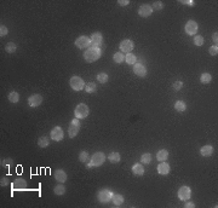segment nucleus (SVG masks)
Returning a JSON list of instances; mask_svg holds the SVG:
<instances>
[{"mask_svg": "<svg viewBox=\"0 0 218 208\" xmlns=\"http://www.w3.org/2000/svg\"><path fill=\"white\" fill-rule=\"evenodd\" d=\"M5 50H6V52H9V53H14L17 50V45L15 43H7V44L5 45Z\"/></svg>", "mask_w": 218, "mask_h": 208, "instance_id": "32", "label": "nucleus"}, {"mask_svg": "<svg viewBox=\"0 0 218 208\" xmlns=\"http://www.w3.org/2000/svg\"><path fill=\"white\" fill-rule=\"evenodd\" d=\"M120 51L122 52V53H131V51L134 50V44L132 40H130V39H125V40H122L121 43H120Z\"/></svg>", "mask_w": 218, "mask_h": 208, "instance_id": "7", "label": "nucleus"}, {"mask_svg": "<svg viewBox=\"0 0 218 208\" xmlns=\"http://www.w3.org/2000/svg\"><path fill=\"white\" fill-rule=\"evenodd\" d=\"M184 207L185 208H194V207H195V205H194L193 202H185Z\"/></svg>", "mask_w": 218, "mask_h": 208, "instance_id": "44", "label": "nucleus"}, {"mask_svg": "<svg viewBox=\"0 0 218 208\" xmlns=\"http://www.w3.org/2000/svg\"><path fill=\"white\" fill-rule=\"evenodd\" d=\"M7 33H9L7 28H6L5 26H2V24H1V26H0V36H2V38H4V36H6V35H7Z\"/></svg>", "mask_w": 218, "mask_h": 208, "instance_id": "39", "label": "nucleus"}, {"mask_svg": "<svg viewBox=\"0 0 218 208\" xmlns=\"http://www.w3.org/2000/svg\"><path fill=\"white\" fill-rule=\"evenodd\" d=\"M102 52H101V48L100 47H88L85 50L84 52V58L86 62L88 63H93L96 61L100 59L101 57Z\"/></svg>", "mask_w": 218, "mask_h": 208, "instance_id": "1", "label": "nucleus"}, {"mask_svg": "<svg viewBox=\"0 0 218 208\" xmlns=\"http://www.w3.org/2000/svg\"><path fill=\"white\" fill-rule=\"evenodd\" d=\"M7 98H9V100H10L11 103H17V102L19 100V95L17 93L16 91H12V92L9 93Z\"/></svg>", "mask_w": 218, "mask_h": 208, "instance_id": "30", "label": "nucleus"}, {"mask_svg": "<svg viewBox=\"0 0 218 208\" xmlns=\"http://www.w3.org/2000/svg\"><path fill=\"white\" fill-rule=\"evenodd\" d=\"M90 40H91V47H100V45L103 41V36L100 32H95L91 34Z\"/></svg>", "mask_w": 218, "mask_h": 208, "instance_id": "11", "label": "nucleus"}, {"mask_svg": "<svg viewBox=\"0 0 218 208\" xmlns=\"http://www.w3.org/2000/svg\"><path fill=\"white\" fill-rule=\"evenodd\" d=\"M134 73L139 78H144L147 75V68L144 67V64L136 63L134 64Z\"/></svg>", "mask_w": 218, "mask_h": 208, "instance_id": "14", "label": "nucleus"}, {"mask_svg": "<svg viewBox=\"0 0 218 208\" xmlns=\"http://www.w3.org/2000/svg\"><path fill=\"white\" fill-rule=\"evenodd\" d=\"M212 40H213L215 45H217V43H218V33H217V32L212 34Z\"/></svg>", "mask_w": 218, "mask_h": 208, "instance_id": "43", "label": "nucleus"}, {"mask_svg": "<svg viewBox=\"0 0 218 208\" xmlns=\"http://www.w3.org/2000/svg\"><path fill=\"white\" fill-rule=\"evenodd\" d=\"M104 161H105V155L102 151L95 153L91 157V163L93 165V167H100L104 163Z\"/></svg>", "mask_w": 218, "mask_h": 208, "instance_id": "5", "label": "nucleus"}, {"mask_svg": "<svg viewBox=\"0 0 218 208\" xmlns=\"http://www.w3.org/2000/svg\"><path fill=\"white\" fill-rule=\"evenodd\" d=\"M90 45H91V40L88 36L81 35L75 40V46L78 48H87Z\"/></svg>", "mask_w": 218, "mask_h": 208, "instance_id": "10", "label": "nucleus"}, {"mask_svg": "<svg viewBox=\"0 0 218 208\" xmlns=\"http://www.w3.org/2000/svg\"><path fill=\"white\" fill-rule=\"evenodd\" d=\"M170 166H168V163H166L165 161L164 162H160L159 165H158V173L159 174H161V176H166L170 173Z\"/></svg>", "mask_w": 218, "mask_h": 208, "instance_id": "17", "label": "nucleus"}, {"mask_svg": "<svg viewBox=\"0 0 218 208\" xmlns=\"http://www.w3.org/2000/svg\"><path fill=\"white\" fill-rule=\"evenodd\" d=\"M112 196H113V192L110 191L109 189H102L98 191L97 194V198L98 201L102 202V203H105V202H109L112 200Z\"/></svg>", "mask_w": 218, "mask_h": 208, "instance_id": "6", "label": "nucleus"}, {"mask_svg": "<svg viewBox=\"0 0 218 208\" xmlns=\"http://www.w3.org/2000/svg\"><path fill=\"white\" fill-rule=\"evenodd\" d=\"M191 196V190L189 186H182L178 190V198L181 201H188Z\"/></svg>", "mask_w": 218, "mask_h": 208, "instance_id": "12", "label": "nucleus"}, {"mask_svg": "<svg viewBox=\"0 0 218 208\" xmlns=\"http://www.w3.org/2000/svg\"><path fill=\"white\" fill-rule=\"evenodd\" d=\"M182 87H183V82L182 81H176L173 84V90H176V91H179Z\"/></svg>", "mask_w": 218, "mask_h": 208, "instance_id": "40", "label": "nucleus"}, {"mask_svg": "<svg viewBox=\"0 0 218 208\" xmlns=\"http://www.w3.org/2000/svg\"><path fill=\"white\" fill-rule=\"evenodd\" d=\"M184 29H185V33H187L188 35H196V32H198V29H199V26H198V23H196L195 21L190 19V21L187 22Z\"/></svg>", "mask_w": 218, "mask_h": 208, "instance_id": "9", "label": "nucleus"}, {"mask_svg": "<svg viewBox=\"0 0 218 208\" xmlns=\"http://www.w3.org/2000/svg\"><path fill=\"white\" fill-rule=\"evenodd\" d=\"M96 90H97V85H96L95 82H88V84L85 86V91H86L87 93H93V92H96Z\"/></svg>", "mask_w": 218, "mask_h": 208, "instance_id": "29", "label": "nucleus"}, {"mask_svg": "<svg viewBox=\"0 0 218 208\" xmlns=\"http://www.w3.org/2000/svg\"><path fill=\"white\" fill-rule=\"evenodd\" d=\"M113 61L117 64L122 63V62L125 61V55H124L122 52H115L114 56H113Z\"/></svg>", "mask_w": 218, "mask_h": 208, "instance_id": "26", "label": "nucleus"}, {"mask_svg": "<svg viewBox=\"0 0 218 208\" xmlns=\"http://www.w3.org/2000/svg\"><path fill=\"white\" fill-rule=\"evenodd\" d=\"M151 14H153V9H151L150 5H148V4H143L138 9V15L141 17H149Z\"/></svg>", "mask_w": 218, "mask_h": 208, "instance_id": "15", "label": "nucleus"}, {"mask_svg": "<svg viewBox=\"0 0 218 208\" xmlns=\"http://www.w3.org/2000/svg\"><path fill=\"white\" fill-rule=\"evenodd\" d=\"M208 52H210V55H211V56H217L218 55V46L217 45L211 46V47L208 48Z\"/></svg>", "mask_w": 218, "mask_h": 208, "instance_id": "38", "label": "nucleus"}, {"mask_svg": "<svg viewBox=\"0 0 218 208\" xmlns=\"http://www.w3.org/2000/svg\"><path fill=\"white\" fill-rule=\"evenodd\" d=\"M41 103H43V96H41V95L35 93V95H32V96L28 98V104H29V107H32V108L39 107Z\"/></svg>", "mask_w": 218, "mask_h": 208, "instance_id": "13", "label": "nucleus"}, {"mask_svg": "<svg viewBox=\"0 0 218 208\" xmlns=\"http://www.w3.org/2000/svg\"><path fill=\"white\" fill-rule=\"evenodd\" d=\"M211 80H212V76L208 73H202L200 75V81L202 84H208V82H211Z\"/></svg>", "mask_w": 218, "mask_h": 208, "instance_id": "31", "label": "nucleus"}, {"mask_svg": "<svg viewBox=\"0 0 218 208\" xmlns=\"http://www.w3.org/2000/svg\"><path fill=\"white\" fill-rule=\"evenodd\" d=\"M200 154L204 157H208L213 154V146L212 145H204L200 149Z\"/></svg>", "mask_w": 218, "mask_h": 208, "instance_id": "19", "label": "nucleus"}, {"mask_svg": "<svg viewBox=\"0 0 218 208\" xmlns=\"http://www.w3.org/2000/svg\"><path fill=\"white\" fill-rule=\"evenodd\" d=\"M79 160H80V162H87V160H88V153H87V151L80 153V155H79Z\"/></svg>", "mask_w": 218, "mask_h": 208, "instance_id": "37", "label": "nucleus"}, {"mask_svg": "<svg viewBox=\"0 0 218 208\" xmlns=\"http://www.w3.org/2000/svg\"><path fill=\"white\" fill-rule=\"evenodd\" d=\"M167 157H168V151L166 149H161V150H159L156 153V159H158V161H160V162L166 161Z\"/></svg>", "mask_w": 218, "mask_h": 208, "instance_id": "21", "label": "nucleus"}, {"mask_svg": "<svg viewBox=\"0 0 218 208\" xmlns=\"http://www.w3.org/2000/svg\"><path fill=\"white\" fill-rule=\"evenodd\" d=\"M194 44H195V46H202L204 45V38L201 35L194 36Z\"/></svg>", "mask_w": 218, "mask_h": 208, "instance_id": "35", "label": "nucleus"}, {"mask_svg": "<svg viewBox=\"0 0 218 208\" xmlns=\"http://www.w3.org/2000/svg\"><path fill=\"white\" fill-rule=\"evenodd\" d=\"M90 114V108L84 104V103H81V104H78L76 105V108H75V110H74V115H75V117L76 119H85V117H87V115Z\"/></svg>", "mask_w": 218, "mask_h": 208, "instance_id": "2", "label": "nucleus"}, {"mask_svg": "<svg viewBox=\"0 0 218 208\" xmlns=\"http://www.w3.org/2000/svg\"><path fill=\"white\" fill-rule=\"evenodd\" d=\"M7 184H9L7 179H6V178H1V185H2V186H5V185H7Z\"/></svg>", "mask_w": 218, "mask_h": 208, "instance_id": "45", "label": "nucleus"}, {"mask_svg": "<svg viewBox=\"0 0 218 208\" xmlns=\"http://www.w3.org/2000/svg\"><path fill=\"white\" fill-rule=\"evenodd\" d=\"M27 181L24 180V179H21V178H17L14 180V183H12V188L15 189V190H19V191H22V190H26L27 189Z\"/></svg>", "mask_w": 218, "mask_h": 208, "instance_id": "16", "label": "nucleus"}, {"mask_svg": "<svg viewBox=\"0 0 218 208\" xmlns=\"http://www.w3.org/2000/svg\"><path fill=\"white\" fill-rule=\"evenodd\" d=\"M50 144V139L47 138V137H40L39 139H38V145L40 146V148H47Z\"/></svg>", "mask_w": 218, "mask_h": 208, "instance_id": "28", "label": "nucleus"}, {"mask_svg": "<svg viewBox=\"0 0 218 208\" xmlns=\"http://www.w3.org/2000/svg\"><path fill=\"white\" fill-rule=\"evenodd\" d=\"M181 2L184 4V5H189V6H193V5H194V1H193V0H182Z\"/></svg>", "mask_w": 218, "mask_h": 208, "instance_id": "42", "label": "nucleus"}, {"mask_svg": "<svg viewBox=\"0 0 218 208\" xmlns=\"http://www.w3.org/2000/svg\"><path fill=\"white\" fill-rule=\"evenodd\" d=\"M110 201H113L114 206H121V205L124 203V196L120 195V194H113Z\"/></svg>", "mask_w": 218, "mask_h": 208, "instance_id": "22", "label": "nucleus"}, {"mask_svg": "<svg viewBox=\"0 0 218 208\" xmlns=\"http://www.w3.org/2000/svg\"><path fill=\"white\" fill-rule=\"evenodd\" d=\"M97 81L100 84H105L108 81V74L107 73H100V74H97Z\"/></svg>", "mask_w": 218, "mask_h": 208, "instance_id": "33", "label": "nucleus"}, {"mask_svg": "<svg viewBox=\"0 0 218 208\" xmlns=\"http://www.w3.org/2000/svg\"><path fill=\"white\" fill-rule=\"evenodd\" d=\"M141 162H142V163H146V165L150 163V162H151V155L149 154V153H146V154H143V155L141 156Z\"/></svg>", "mask_w": 218, "mask_h": 208, "instance_id": "34", "label": "nucleus"}, {"mask_svg": "<svg viewBox=\"0 0 218 208\" xmlns=\"http://www.w3.org/2000/svg\"><path fill=\"white\" fill-rule=\"evenodd\" d=\"M53 192H55L56 195H58V196H61V195H64V194H66V186L63 185V183H60V184H57V185L53 188Z\"/></svg>", "mask_w": 218, "mask_h": 208, "instance_id": "23", "label": "nucleus"}, {"mask_svg": "<svg viewBox=\"0 0 218 208\" xmlns=\"http://www.w3.org/2000/svg\"><path fill=\"white\" fill-rule=\"evenodd\" d=\"M162 7H164V4H162L161 1H154L153 6H151L153 11H154V10H156V11H159V10H162Z\"/></svg>", "mask_w": 218, "mask_h": 208, "instance_id": "36", "label": "nucleus"}, {"mask_svg": "<svg viewBox=\"0 0 218 208\" xmlns=\"http://www.w3.org/2000/svg\"><path fill=\"white\" fill-rule=\"evenodd\" d=\"M132 172H134V176H143V174H144L143 165H141V163H134V166H132Z\"/></svg>", "mask_w": 218, "mask_h": 208, "instance_id": "20", "label": "nucleus"}, {"mask_svg": "<svg viewBox=\"0 0 218 208\" xmlns=\"http://www.w3.org/2000/svg\"><path fill=\"white\" fill-rule=\"evenodd\" d=\"M117 4H119L120 6H126V5L130 4V0H119Z\"/></svg>", "mask_w": 218, "mask_h": 208, "instance_id": "41", "label": "nucleus"}, {"mask_svg": "<svg viewBox=\"0 0 218 208\" xmlns=\"http://www.w3.org/2000/svg\"><path fill=\"white\" fill-rule=\"evenodd\" d=\"M79 129H80V121H79V119H73L72 120V124H70V126L68 128V134H69V137L70 138H74V137H76V134L79 133Z\"/></svg>", "mask_w": 218, "mask_h": 208, "instance_id": "4", "label": "nucleus"}, {"mask_svg": "<svg viewBox=\"0 0 218 208\" xmlns=\"http://www.w3.org/2000/svg\"><path fill=\"white\" fill-rule=\"evenodd\" d=\"M69 85H70V87H72L74 91H81V90H84L85 86H86L84 80H83L80 76H76V75L70 78Z\"/></svg>", "mask_w": 218, "mask_h": 208, "instance_id": "3", "label": "nucleus"}, {"mask_svg": "<svg viewBox=\"0 0 218 208\" xmlns=\"http://www.w3.org/2000/svg\"><path fill=\"white\" fill-rule=\"evenodd\" d=\"M175 109H176L177 112H185V109H187V104H185L183 100H177V102L175 103Z\"/></svg>", "mask_w": 218, "mask_h": 208, "instance_id": "25", "label": "nucleus"}, {"mask_svg": "<svg viewBox=\"0 0 218 208\" xmlns=\"http://www.w3.org/2000/svg\"><path fill=\"white\" fill-rule=\"evenodd\" d=\"M50 136L52 141H55V142H61V141L63 139V137H64L63 129L60 127V126H55V127L51 129Z\"/></svg>", "mask_w": 218, "mask_h": 208, "instance_id": "8", "label": "nucleus"}, {"mask_svg": "<svg viewBox=\"0 0 218 208\" xmlns=\"http://www.w3.org/2000/svg\"><path fill=\"white\" fill-rule=\"evenodd\" d=\"M86 167H87V168H92V167H93V165H92L91 162H88V163L86 165Z\"/></svg>", "mask_w": 218, "mask_h": 208, "instance_id": "46", "label": "nucleus"}, {"mask_svg": "<svg viewBox=\"0 0 218 208\" xmlns=\"http://www.w3.org/2000/svg\"><path fill=\"white\" fill-rule=\"evenodd\" d=\"M108 159H109V161H110L112 163H117V162H120V160H121L120 154L117 153V151L110 153V154H109V156H108Z\"/></svg>", "mask_w": 218, "mask_h": 208, "instance_id": "24", "label": "nucleus"}, {"mask_svg": "<svg viewBox=\"0 0 218 208\" xmlns=\"http://www.w3.org/2000/svg\"><path fill=\"white\" fill-rule=\"evenodd\" d=\"M125 62L127 64H136L137 63V57H136V55H134L132 52H131V53H127V55L125 56Z\"/></svg>", "mask_w": 218, "mask_h": 208, "instance_id": "27", "label": "nucleus"}, {"mask_svg": "<svg viewBox=\"0 0 218 208\" xmlns=\"http://www.w3.org/2000/svg\"><path fill=\"white\" fill-rule=\"evenodd\" d=\"M67 173L63 169H56L55 171V179L60 183H64L67 180Z\"/></svg>", "mask_w": 218, "mask_h": 208, "instance_id": "18", "label": "nucleus"}]
</instances>
